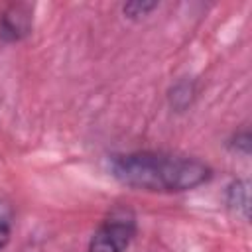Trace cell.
<instances>
[{
    "mask_svg": "<svg viewBox=\"0 0 252 252\" xmlns=\"http://www.w3.org/2000/svg\"><path fill=\"white\" fill-rule=\"evenodd\" d=\"M226 207L236 215H240L242 219H248V209H250L248 181L236 179L226 187Z\"/></svg>",
    "mask_w": 252,
    "mask_h": 252,
    "instance_id": "obj_4",
    "label": "cell"
},
{
    "mask_svg": "<svg viewBox=\"0 0 252 252\" xmlns=\"http://www.w3.org/2000/svg\"><path fill=\"white\" fill-rule=\"evenodd\" d=\"M110 175L126 187L152 193L191 191L213 177V169L199 158L169 152H128L108 159Z\"/></svg>",
    "mask_w": 252,
    "mask_h": 252,
    "instance_id": "obj_1",
    "label": "cell"
},
{
    "mask_svg": "<svg viewBox=\"0 0 252 252\" xmlns=\"http://www.w3.org/2000/svg\"><path fill=\"white\" fill-rule=\"evenodd\" d=\"M136 236V215L128 207H114L94 230L87 252H124Z\"/></svg>",
    "mask_w": 252,
    "mask_h": 252,
    "instance_id": "obj_2",
    "label": "cell"
},
{
    "mask_svg": "<svg viewBox=\"0 0 252 252\" xmlns=\"http://www.w3.org/2000/svg\"><path fill=\"white\" fill-rule=\"evenodd\" d=\"M12 224H14V209L6 199H0V252L10 242Z\"/></svg>",
    "mask_w": 252,
    "mask_h": 252,
    "instance_id": "obj_6",
    "label": "cell"
},
{
    "mask_svg": "<svg viewBox=\"0 0 252 252\" xmlns=\"http://www.w3.org/2000/svg\"><path fill=\"white\" fill-rule=\"evenodd\" d=\"M195 85L191 81H179L171 91H169V104L175 110H185L193 98H195Z\"/></svg>",
    "mask_w": 252,
    "mask_h": 252,
    "instance_id": "obj_5",
    "label": "cell"
},
{
    "mask_svg": "<svg viewBox=\"0 0 252 252\" xmlns=\"http://www.w3.org/2000/svg\"><path fill=\"white\" fill-rule=\"evenodd\" d=\"M159 4L158 2H140V0H134V2H128L122 6V12L132 18V20H138V18H144L148 16L152 10H156Z\"/></svg>",
    "mask_w": 252,
    "mask_h": 252,
    "instance_id": "obj_7",
    "label": "cell"
},
{
    "mask_svg": "<svg viewBox=\"0 0 252 252\" xmlns=\"http://www.w3.org/2000/svg\"><path fill=\"white\" fill-rule=\"evenodd\" d=\"M33 10L30 4H10L0 14V39L4 43L22 41L32 33Z\"/></svg>",
    "mask_w": 252,
    "mask_h": 252,
    "instance_id": "obj_3",
    "label": "cell"
},
{
    "mask_svg": "<svg viewBox=\"0 0 252 252\" xmlns=\"http://www.w3.org/2000/svg\"><path fill=\"white\" fill-rule=\"evenodd\" d=\"M228 146H230V150H234L236 154L248 156V154H250V130L244 128V130L236 132V134L230 138Z\"/></svg>",
    "mask_w": 252,
    "mask_h": 252,
    "instance_id": "obj_8",
    "label": "cell"
}]
</instances>
